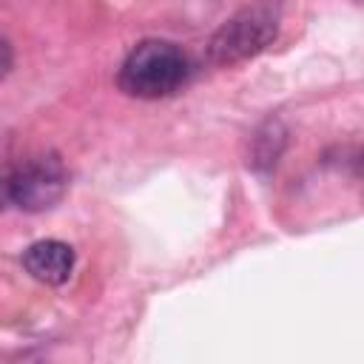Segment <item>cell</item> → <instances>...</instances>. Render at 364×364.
<instances>
[{
    "instance_id": "5b68a950",
    "label": "cell",
    "mask_w": 364,
    "mask_h": 364,
    "mask_svg": "<svg viewBox=\"0 0 364 364\" xmlns=\"http://www.w3.org/2000/svg\"><path fill=\"white\" fill-rule=\"evenodd\" d=\"M282 148H284V128H282L276 119H270V122H264V125L256 131L253 148H250V159H247V162H250L253 168H270V165H276Z\"/></svg>"
},
{
    "instance_id": "6da1fadb",
    "label": "cell",
    "mask_w": 364,
    "mask_h": 364,
    "mask_svg": "<svg viewBox=\"0 0 364 364\" xmlns=\"http://www.w3.org/2000/svg\"><path fill=\"white\" fill-rule=\"evenodd\" d=\"M188 57L171 40H142L119 65V91L136 100H162L188 82Z\"/></svg>"
},
{
    "instance_id": "277c9868",
    "label": "cell",
    "mask_w": 364,
    "mask_h": 364,
    "mask_svg": "<svg viewBox=\"0 0 364 364\" xmlns=\"http://www.w3.org/2000/svg\"><path fill=\"white\" fill-rule=\"evenodd\" d=\"M23 267L28 270L31 279H37L43 284H63V282H68V276L74 270V250L65 242L40 239L26 247Z\"/></svg>"
},
{
    "instance_id": "7a4b0ae2",
    "label": "cell",
    "mask_w": 364,
    "mask_h": 364,
    "mask_svg": "<svg viewBox=\"0 0 364 364\" xmlns=\"http://www.w3.org/2000/svg\"><path fill=\"white\" fill-rule=\"evenodd\" d=\"M282 11L279 3H256L228 17L208 40V60L213 65H236L262 54L279 34Z\"/></svg>"
},
{
    "instance_id": "8992f818",
    "label": "cell",
    "mask_w": 364,
    "mask_h": 364,
    "mask_svg": "<svg viewBox=\"0 0 364 364\" xmlns=\"http://www.w3.org/2000/svg\"><path fill=\"white\" fill-rule=\"evenodd\" d=\"M11 63H14V54H11V46L6 37H0V80L11 71Z\"/></svg>"
},
{
    "instance_id": "3957f363",
    "label": "cell",
    "mask_w": 364,
    "mask_h": 364,
    "mask_svg": "<svg viewBox=\"0 0 364 364\" xmlns=\"http://www.w3.org/2000/svg\"><path fill=\"white\" fill-rule=\"evenodd\" d=\"M68 188V176L60 159L54 156H34L23 162L6 182L9 199L28 213H40L54 208Z\"/></svg>"
},
{
    "instance_id": "52a82bcc",
    "label": "cell",
    "mask_w": 364,
    "mask_h": 364,
    "mask_svg": "<svg viewBox=\"0 0 364 364\" xmlns=\"http://www.w3.org/2000/svg\"><path fill=\"white\" fill-rule=\"evenodd\" d=\"M6 199H9V191H6V182H0V210L6 208Z\"/></svg>"
}]
</instances>
